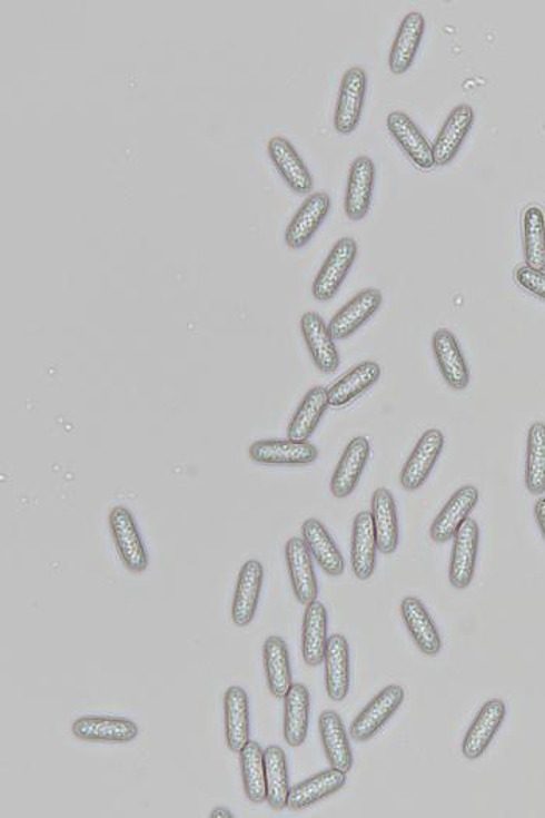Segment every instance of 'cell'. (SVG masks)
Here are the masks:
<instances>
[{"mask_svg":"<svg viewBox=\"0 0 545 818\" xmlns=\"http://www.w3.org/2000/svg\"><path fill=\"white\" fill-rule=\"evenodd\" d=\"M327 611L318 600L306 605L303 621L301 652L303 660L310 668L325 662L327 650Z\"/></svg>","mask_w":545,"mask_h":818,"instance_id":"f1b7e54d","label":"cell"},{"mask_svg":"<svg viewBox=\"0 0 545 818\" xmlns=\"http://www.w3.org/2000/svg\"><path fill=\"white\" fill-rule=\"evenodd\" d=\"M506 717L504 700L493 699L483 704L480 711L463 740L462 753L469 761L482 758L488 750L490 742L496 738L498 728L502 727Z\"/></svg>","mask_w":545,"mask_h":818,"instance_id":"7c38bea8","label":"cell"},{"mask_svg":"<svg viewBox=\"0 0 545 818\" xmlns=\"http://www.w3.org/2000/svg\"><path fill=\"white\" fill-rule=\"evenodd\" d=\"M404 699L403 686L388 684L387 688L382 689L350 723V738L357 740V742H366V740L373 739L396 714L397 709L404 703Z\"/></svg>","mask_w":545,"mask_h":818,"instance_id":"7a4b0ae2","label":"cell"},{"mask_svg":"<svg viewBox=\"0 0 545 818\" xmlns=\"http://www.w3.org/2000/svg\"><path fill=\"white\" fill-rule=\"evenodd\" d=\"M345 771L334 769L319 771L314 777L290 787L288 794L287 808L290 810H304L310 806L317 805L318 801L325 800L330 795L338 792L346 785Z\"/></svg>","mask_w":545,"mask_h":818,"instance_id":"d4e9b609","label":"cell"},{"mask_svg":"<svg viewBox=\"0 0 545 818\" xmlns=\"http://www.w3.org/2000/svg\"><path fill=\"white\" fill-rule=\"evenodd\" d=\"M264 756L267 802L271 809L283 810L287 808L288 794H290L286 751L278 746H270L264 751Z\"/></svg>","mask_w":545,"mask_h":818,"instance_id":"74e56055","label":"cell"},{"mask_svg":"<svg viewBox=\"0 0 545 818\" xmlns=\"http://www.w3.org/2000/svg\"><path fill=\"white\" fill-rule=\"evenodd\" d=\"M474 120L475 112L470 105L459 104L452 109L432 146L435 166L443 167L454 161L467 135L473 130Z\"/></svg>","mask_w":545,"mask_h":818,"instance_id":"9a60e30c","label":"cell"},{"mask_svg":"<svg viewBox=\"0 0 545 818\" xmlns=\"http://www.w3.org/2000/svg\"><path fill=\"white\" fill-rule=\"evenodd\" d=\"M387 128L397 146L403 148L404 154L418 169H434V148H432L423 131L419 130L418 125L413 122L410 116L403 111L389 112Z\"/></svg>","mask_w":545,"mask_h":818,"instance_id":"ba28073f","label":"cell"},{"mask_svg":"<svg viewBox=\"0 0 545 818\" xmlns=\"http://www.w3.org/2000/svg\"><path fill=\"white\" fill-rule=\"evenodd\" d=\"M330 210V197L326 193H314L296 210L286 229L288 248L299 249L309 244Z\"/></svg>","mask_w":545,"mask_h":818,"instance_id":"ffe728a7","label":"cell"},{"mask_svg":"<svg viewBox=\"0 0 545 818\" xmlns=\"http://www.w3.org/2000/svg\"><path fill=\"white\" fill-rule=\"evenodd\" d=\"M264 669L268 689L275 699H286L290 691V654L286 641L280 637H268L264 642Z\"/></svg>","mask_w":545,"mask_h":818,"instance_id":"d6a6232c","label":"cell"},{"mask_svg":"<svg viewBox=\"0 0 545 818\" xmlns=\"http://www.w3.org/2000/svg\"><path fill=\"white\" fill-rule=\"evenodd\" d=\"M376 166L368 156H358L349 167L345 213L349 220H364L371 208Z\"/></svg>","mask_w":545,"mask_h":818,"instance_id":"8fae6325","label":"cell"},{"mask_svg":"<svg viewBox=\"0 0 545 818\" xmlns=\"http://www.w3.org/2000/svg\"><path fill=\"white\" fill-rule=\"evenodd\" d=\"M264 566L259 560H248L241 566L232 600V622L247 627L255 619L264 584Z\"/></svg>","mask_w":545,"mask_h":818,"instance_id":"e0dca14e","label":"cell"},{"mask_svg":"<svg viewBox=\"0 0 545 818\" xmlns=\"http://www.w3.org/2000/svg\"><path fill=\"white\" fill-rule=\"evenodd\" d=\"M478 490L474 485H465L452 494L442 512L435 518L430 528L432 541L436 544L447 543L454 540L455 533L469 520V514L478 504Z\"/></svg>","mask_w":545,"mask_h":818,"instance_id":"4fadbf2b","label":"cell"},{"mask_svg":"<svg viewBox=\"0 0 545 818\" xmlns=\"http://www.w3.org/2000/svg\"><path fill=\"white\" fill-rule=\"evenodd\" d=\"M303 540L309 549L310 555L317 560L319 568L330 576H340L345 572V559L329 535L321 521L310 518L303 522Z\"/></svg>","mask_w":545,"mask_h":818,"instance_id":"484cf974","label":"cell"},{"mask_svg":"<svg viewBox=\"0 0 545 818\" xmlns=\"http://www.w3.org/2000/svg\"><path fill=\"white\" fill-rule=\"evenodd\" d=\"M525 486L533 496L545 493V424L541 421L528 428Z\"/></svg>","mask_w":545,"mask_h":818,"instance_id":"f35d334b","label":"cell"},{"mask_svg":"<svg viewBox=\"0 0 545 818\" xmlns=\"http://www.w3.org/2000/svg\"><path fill=\"white\" fill-rule=\"evenodd\" d=\"M267 148L268 156L287 186L296 194H309L314 187V177L294 144L284 136H275L268 140Z\"/></svg>","mask_w":545,"mask_h":818,"instance_id":"d6986e66","label":"cell"},{"mask_svg":"<svg viewBox=\"0 0 545 818\" xmlns=\"http://www.w3.org/2000/svg\"><path fill=\"white\" fill-rule=\"evenodd\" d=\"M377 540L371 512H360L354 518L350 536V568L361 582L371 579L376 571Z\"/></svg>","mask_w":545,"mask_h":818,"instance_id":"7402d4cb","label":"cell"},{"mask_svg":"<svg viewBox=\"0 0 545 818\" xmlns=\"http://www.w3.org/2000/svg\"><path fill=\"white\" fill-rule=\"evenodd\" d=\"M76 738L85 742L127 743L138 738V725L123 717L85 716L72 725Z\"/></svg>","mask_w":545,"mask_h":818,"instance_id":"2e32d148","label":"cell"},{"mask_svg":"<svg viewBox=\"0 0 545 818\" xmlns=\"http://www.w3.org/2000/svg\"><path fill=\"white\" fill-rule=\"evenodd\" d=\"M210 817L212 818H232V812L229 809L226 808H216L210 812Z\"/></svg>","mask_w":545,"mask_h":818,"instance_id":"b9f144b4","label":"cell"},{"mask_svg":"<svg viewBox=\"0 0 545 818\" xmlns=\"http://www.w3.org/2000/svg\"><path fill=\"white\" fill-rule=\"evenodd\" d=\"M226 746L239 753L249 740V700L240 686H231L225 692Z\"/></svg>","mask_w":545,"mask_h":818,"instance_id":"1f68e13d","label":"cell"},{"mask_svg":"<svg viewBox=\"0 0 545 818\" xmlns=\"http://www.w3.org/2000/svg\"><path fill=\"white\" fill-rule=\"evenodd\" d=\"M329 407V392L327 388H310L295 412L294 418L288 424L287 436L294 442H309L311 434L317 431L319 421Z\"/></svg>","mask_w":545,"mask_h":818,"instance_id":"e575fe53","label":"cell"},{"mask_svg":"<svg viewBox=\"0 0 545 818\" xmlns=\"http://www.w3.org/2000/svg\"><path fill=\"white\" fill-rule=\"evenodd\" d=\"M426 31V18L419 11L405 14L389 50L388 69L393 76H403L412 68Z\"/></svg>","mask_w":545,"mask_h":818,"instance_id":"44dd1931","label":"cell"},{"mask_svg":"<svg viewBox=\"0 0 545 818\" xmlns=\"http://www.w3.org/2000/svg\"><path fill=\"white\" fill-rule=\"evenodd\" d=\"M357 255L358 245L354 237L345 236L337 240L311 286V295L317 302H330L338 294L346 276L356 263Z\"/></svg>","mask_w":545,"mask_h":818,"instance_id":"6da1fadb","label":"cell"},{"mask_svg":"<svg viewBox=\"0 0 545 818\" xmlns=\"http://www.w3.org/2000/svg\"><path fill=\"white\" fill-rule=\"evenodd\" d=\"M319 735L330 767L348 773L354 763L353 750L345 723L338 712L325 711L319 716Z\"/></svg>","mask_w":545,"mask_h":818,"instance_id":"83f0119b","label":"cell"},{"mask_svg":"<svg viewBox=\"0 0 545 818\" xmlns=\"http://www.w3.org/2000/svg\"><path fill=\"white\" fill-rule=\"evenodd\" d=\"M241 779L245 795L251 802L267 800V779H265V756L256 740H248L239 751Z\"/></svg>","mask_w":545,"mask_h":818,"instance_id":"8d00e7d4","label":"cell"},{"mask_svg":"<svg viewBox=\"0 0 545 818\" xmlns=\"http://www.w3.org/2000/svg\"><path fill=\"white\" fill-rule=\"evenodd\" d=\"M325 666L327 697L334 701L345 700L349 693L350 661L348 639L343 634H333L327 641Z\"/></svg>","mask_w":545,"mask_h":818,"instance_id":"4316f807","label":"cell"},{"mask_svg":"<svg viewBox=\"0 0 545 818\" xmlns=\"http://www.w3.org/2000/svg\"><path fill=\"white\" fill-rule=\"evenodd\" d=\"M288 575L296 600L309 605L318 598V582L309 549L303 538H290L286 544Z\"/></svg>","mask_w":545,"mask_h":818,"instance_id":"ac0fdd59","label":"cell"},{"mask_svg":"<svg viewBox=\"0 0 545 818\" xmlns=\"http://www.w3.org/2000/svg\"><path fill=\"white\" fill-rule=\"evenodd\" d=\"M369 454H371V444L366 436L358 435L350 440L330 479V493L335 497L345 499L354 493L364 474Z\"/></svg>","mask_w":545,"mask_h":818,"instance_id":"5bb4252c","label":"cell"},{"mask_svg":"<svg viewBox=\"0 0 545 818\" xmlns=\"http://www.w3.org/2000/svg\"><path fill=\"white\" fill-rule=\"evenodd\" d=\"M109 528H111L112 538L120 560L128 571L140 574L147 571L148 555L146 545L140 538L138 525L130 510L125 506H115L109 513Z\"/></svg>","mask_w":545,"mask_h":818,"instance_id":"3957f363","label":"cell"},{"mask_svg":"<svg viewBox=\"0 0 545 818\" xmlns=\"http://www.w3.org/2000/svg\"><path fill=\"white\" fill-rule=\"evenodd\" d=\"M535 516H536L537 528H539L541 533H543V538L545 541V497L537 499V502L535 505Z\"/></svg>","mask_w":545,"mask_h":818,"instance_id":"60d3db41","label":"cell"},{"mask_svg":"<svg viewBox=\"0 0 545 818\" xmlns=\"http://www.w3.org/2000/svg\"><path fill=\"white\" fill-rule=\"evenodd\" d=\"M299 326H301L304 342L309 348L311 361H314L319 372L326 374L337 372L338 366H340V354H338L337 346H335L329 326H327L321 315L314 311L306 312V314H303Z\"/></svg>","mask_w":545,"mask_h":818,"instance_id":"30bf717a","label":"cell"},{"mask_svg":"<svg viewBox=\"0 0 545 818\" xmlns=\"http://www.w3.org/2000/svg\"><path fill=\"white\" fill-rule=\"evenodd\" d=\"M478 543H480V528L469 518L455 533L452 549L449 582L457 590H466L473 583Z\"/></svg>","mask_w":545,"mask_h":818,"instance_id":"52a82bcc","label":"cell"},{"mask_svg":"<svg viewBox=\"0 0 545 818\" xmlns=\"http://www.w3.org/2000/svg\"><path fill=\"white\" fill-rule=\"evenodd\" d=\"M310 692L306 684L294 683L286 696L284 739L288 747H301L309 732Z\"/></svg>","mask_w":545,"mask_h":818,"instance_id":"836d02e7","label":"cell"},{"mask_svg":"<svg viewBox=\"0 0 545 818\" xmlns=\"http://www.w3.org/2000/svg\"><path fill=\"white\" fill-rule=\"evenodd\" d=\"M249 459L260 465H310L318 459L319 452L309 442L294 440H260L249 446Z\"/></svg>","mask_w":545,"mask_h":818,"instance_id":"9c48e42d","label":"cell"},{"mask_svg":"<svg viewBox=\"0 0 545 818\" xmlns=\"http://www.w3.org/2000/svg\"><path fill=\"white\" fill-rule=\"evenodd\" d=\"M432 348L446 384L454 390H465L470 381L469 366L459 348L457 337L449 329H438L432 337Z\"/></svg>","mask_w":545,"mask_h":818,"instance_id":"603a6c76","label":"cell"},{"mask_svg":"<svg viewBox=\"0 0 545 818\" xmlns=\"http://www.w3.org/2000/svg\"><path fill=\"white\" fill-rule=\"evenodd\" d=\"M382 368L376 361H365L354 366L345 376L335 382L329 392V407H345L358 396L364 395L366 390L373 387L380 380Z\"/></svg>","mask_w":545,"mask_h":818,"instance_id":"f546056e","label":"cell"},{"mask_svg":"<svg viewBox=\"0 0 545 818\" xmlns=\"http://www.w3.org/2000/svg\"><path fill=\"white\" fill-rule=\"evenodd\" d=\"M522 242L525 265L545 272V213L541 206L529 205L522 216Z\"/></svg>","mask_w":545,"mask_h":818,"instance_id":"d590c367","label":"cell"},{"mask_svg":"<svg viewBox=\"0 0 545 818\" xmlns=\"http://www.w3.org/2000/svg\"><path fill=\"white\" fill-rule=\"evenodd\" d=\"M371 516L374 530H376L377 548L385 555L395 552L399 544V521H397L396 501L392 491L384 486L374 491Z\"/></svg>","mask_w":545,"mask_h":818,"instance_id":"4dcf8cb0","label":"cell"},{"mask_svg":"<svg viewBox=\"0 0 545 818\" xmlns=\"http://www.w3.org/2000/svg\"><path fill=\"white\" fill-rule=\"evenodd\" d=\"M366 88H368V77H366L364 68L354 66V68L346 70L341 78L340 92H338L334 115V127L340 135H350L360 122L361 111L365 107Z\"/></svg>","mask_w":545,"mask_h":818,"instance_id":"277c9868","label":"cell"},{"mask_svg":"<svg viewBox=\"0 0 545 818\" xmlns=\"http://www.w3.org/2000/svg\"><path fill=\"white\" fill-rule=\"evenodd\" d=\"M514 280L528 294L545 302V272L522 264L514 270Z\"/></svg>","mask_w":545,"mask_h":818,"instance_id":"ab89813d","label":"cell"},{"mask_svg":"<svg viewBox=\"0 0 545 818\" xmlns=\"http://www.w3.org/2000/svg\"><path fill=\"white\" fill-rule=\"evenodd\" d=\"M444 447V435L438 428H428L416 443L410 457L400 473V485L404 490L416 491L426 483L428 475L438 462Z\"/></svg>","mask_w":545,"mask_h":818,"instance_id":"5b68a950","label":"cell"},{"mask_svg":"<svg viewBox=\"0 0 545 818\" xmlns=\"http://www.w3.org/2000/svg\"><path fill=\"white\" fill-rule=\"evenodd\" d=\"M382 303H384V296L379 288H365L360 294L354 296L327 323L334 341H345L356 334L380 309Z\"/></svg>","mask_w":545,"mask_h":818,"instance_id":"8992f818","label":"cell"},{"mask_svg":"<svg viewBox=\"0 0 545 818\" xmlns=\"http://www.w3.org/2000/svg\"><path fill=\"white\" fill-rule=\"evenodd\" d=\"M400 615H403L405 627L416 647L427 654V657H436L442 652V637L436 629L434 619L428 614L423 600L418 598H405L400 603Z\"/></svg>","mask_w":545,"mask_h":818,"instance_id":"cb8c5ba5","label":"cell"}]
</instances>
